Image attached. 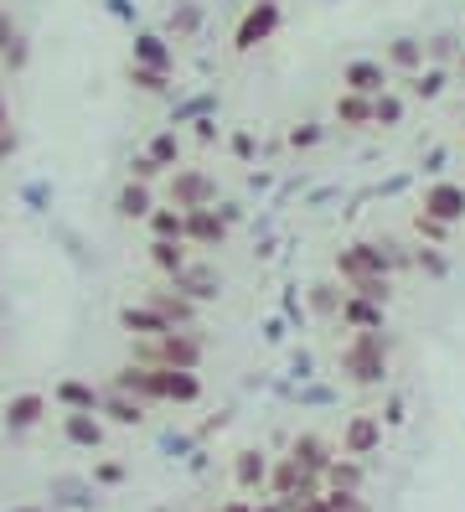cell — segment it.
Segmentation results:
<instances>
[{
    "label": "cell",
    "instance_id": "41",
    "mask_svg": "<svg viewBox=\"0 0 465 512\" xmlns=\"http://www.w3.org/2000/svg\"><path fill=\"white\" fill-rule=\"evenodd\" d=\"M0 52H11V21H0Z\"/></svg>",
    "mask_w": 465,
    "mask_h": 512
},
{
    "label": "cell",
    "instance_id": "12",
    "mask_svg": "<svg viewBox=\"0 0 465 512\" xmlns=\"http://www.w3.org/2000/svg\"><path fill=\"white\" fill-rule=\"evenodd\" d=\"M135 68H150V73H176V47L166 37H155V32H140L135 37Z\"/></svg>",
    "mask_w": 465,
    "mask_h": 512
},
{
    "label": "cell",
    "instance_id": "23",
    "mask_svg": "<svg viewBox=\"0 0 465 512\" xmlns=\"http://www.w3.org/2000/svg\"><path fill=\"white\" fill-rule=\"evenodd\" d=\"M145 223H150V238H171V244H186V213H181V207H155Z\"/></svg>",
    "mask_w": 465,
    "mask_h": 512
},
{
    "label": "cell",
    "instance_id": "35",
    "mask_svg": "<svg viewBox=\"0 0 465 512\" xmlns=\"http://www.w3.org/2000/svg\"><path fill=\"white\" fill-rule=\"evenodd\" d=\"M130 78H135V83L145 88V94H161V88L171 83L166 73H150V68H135V63H130Z\"/></svg>",
    "mask_w": 465,
    "mask_h": 512
},
{
    "label": "cell",
    "instance_id": "4",
    "mask_svg": "<svg viewBox=\"0 0 465 512\" xmlns=\"http://www.w3.org/2000/svg\"><path fill=\"white\" fill-rule=\"evenodd\" d=\"M171 207L181 213H197V207H217V182L197 166H176L171 171Z\"/></svg>",
    "mask_w": 465,
    "mask_h": 512
},
{
    "label": "cell",
    "instance_id": "44",
    "mask_svg": "<svg viewBox=\"0 0 465 512\" xmlns=\"http://www.w3.org/2000/svg\"><path fill=\"white\" fill-rule=\"evenodd\" d=\"M16 512H42V507H16Z\"/></svg>",
    "mask_w": 465,
    "mask_h": 512
},
{
    "label": "cell",
    "instance_id": "42",
    "mask_svg": "<svg viewBox=\"0 0 465 512\" xmlns=\"http://www.w3.org/2000/svg\"><path fill=\"white\" fill-rule=\"evenodd\" d=\"M223 512H254V502H233V507H223Z\"/></svg>",
    "mask_w": 465,
    "mask_h": 512
},
{
    "label": "cell",
    "instance_id": "18",
    "mask_svg": "<svg viewBox=\"0 0 465 512\" xmlns=\"http://www.w3.org/2000/svg\"><path fill=\"white\" fill-rule=\"evenodd\" d=\"M326 492H362V481H367V471H362V461L357 456H341L336 450V461L326 466Z\"/></svg>",
    "mask_w": 465,
    "mask_h": 512
},
{
    "label": "cell",
    "instance_id": "15",
    "mask_svg": "<svg viewBox=\"0 0 465 512\" xmlns=\"http://www.w3.org/2000/svg\"><path fill=\"white\" fill-rule=\"evenodd\" d=\"M233 481H238V492H264L269 487V456L264 450H238L233 456Z\"/></svg>",
    "mask_w": 465,
    "mask_h": 512
},
{
    "label": "cell",
    "instance_id": "30",
    "mask_svg": "<svg viewBox=\"0 0 465 512\" xmlns=\"http://www.w3.org/2000/svg\"><path fill=\"white\" fill-rule=\"evenodd\" d=\"M414 269H419V275H429V280H445V275H450V259L440 254V244H419Z\"/></svg>",
    "mask_w": 465,
    "mask_h": 512
},
{
    "label": "cell",
    "instance_id": "20",
    "mask_svg": "<svg viewBox=\"0 0 465 512\" xmlns=\"http://www.w3.org/2000/svg\"><path fill=\"white\" fill-rule=\"evenodd\" d=\"M186 249H192V244H171V238H150V264L161 269L166 280H176L181 269L192 264V259H186Z\"/></svg>",
    "mask_w": 465,
    "mask_h": 512
},
{
    "label": "cell",
    "instance_id": "27",
    "mask_svg": "<svg viewBox=\"0 0 465 512\" xmlns=\"http://www.w3.org/2000/svg\"><path fill=\"white\" fill-rule=\"evenodd\" d=\"M119 213L124 218H150L155 213V197H150V182H130L119 192Z\"/></svg>",
    "mask_w": 465,
    "mask_h": 512
},
{
    "label": "cell",
    "instance_id": "13",
    "mask_svg": "<svg viewBox=\"0 0 465 512\" xmlns=\"http://www.w3.org/2000/svg\"><path fill=\"white\" fill-rule=\"evenodd\" d=\"M171 285H176L186 300H217V295H223V280H217L212 264H186Z\"/></svg>",
    "mask_w": 465,
    "mask_h": 512
},
{
    "label": "cell",
    "instance_id": "14",
    "mask_svg": "<svg viewBox=\"0 0 465 512\" xmlns=\"http://www.w3.org/2000/svg\"><path fill=\"white\" fill-rule=\"evenodd\" d=\"M331 119L341 130H372V99L367 94H352V88H341L336 104H331Z\"/></svg>",
    "mask_w": 465,
    "mask_h": 512
},
{
    "label": "cell",
    "instance_id": "40",
    "mask_svg": "<svg viewBox=\"0 0 465 512\" xmlns=\"http://www.w3.org/2000/svg\"><path fill=\"white\" fill-rule=\"evenodd\" d=\"M233 150H238V156L248 161V156H254V140H248V135H233Z\"/></svg>",
    "mask_w": 465,
    "mask_h": 512
},
{
    "label": "cell",
    "instance_id": "16",
    "mask_svg": "<svg viewBox=\"0 0 465 512\" xmlns=\"http://www.w3.org/2000/svg\"><path fill=\"white\" fill-rule=\"evenodd\" d=\"M383 63H388V73L398 68L403 78L419 73V68H424V42H419V37H393V42L383 47Z\"/></svg>",
    "mask_w": 465,
    "mask_h": 512
},
{
    "label": "cell",
    "instance_id": "38",
    "mask_svg": "<svg viewBox=\"0 0 465 512\" xmlns=\"http://www.w3.org/2000/svg\"><path fill=\"white\" fill-rule=\"evenodd\" d=\"M383 425H403V399H388V409H383Z\"/></svg>",
    "mask_w": 465,
    "mask_h": 512
},
{
    "label": "cell",
    "instance_id": "5",
    "mask_svg": "<svg viewBox=\"0 0 465 512\" xmlns=\"http://www.w3.org/2000/svg\"><path fill=\"white\" fill-rule=\"evenodd\" d=\"M341 456H357V461H367V456H378L383 450V414H352L347 425H341Z\"/></svg>",
    "mask_w": 465,
    "mask_h": 512
},
{
    "label": "cell",
    "instance_id": "36",
    "mask_svg": "<svg viewBox=\"0 0 465 512\" xmlns=\"http://www.w3.org/2000/svg\"><path fill=\"white\" fill-rule=\"evenodd\" d=\"M316 140H321V125H295V130H290V145H295V150H310Z\"/></svg>",
    "mask_w": 465,
    "mask_h": 512
},
{
    "label": "cell",
    "instance_id": "21",
    "mask_svg": "<svg viewBox=\"0 0 465 512\" xmlns=\"http://www.w3.org/2000/svg\"><path fill=\"white\" fill-rule=\"evenodd\" d=\"M62 430H68L73 445H104V425L93 419V409H73V414H62Z\"/></svg>",
    "mask_w": 465,
    "mask_h": 512
},
{
    "label": "cell",
    "instance_id": "1",
    "mask_svg": "<svg viewBox=\"0 0 465 512\" xmlns=\"http://www.w3.org/2000/svg\"><path fill=\"white\" fill-rule=\"evenodd\" d=\"M388 331H352L341 342V378L357 388H378L388 378Z\"/></svg>",
    "mask_w": 465,
    "mask_h": 512
},
{
    "label": "cell",
    "instance_id": "34",
    "mask_svg": "<svg viewBox=\"0 0 465 512\" xmlns=\"http://www.w3.org/2000/svg\"><path fill=\"white\" fill-rule=\"evenodd\" d=\"M326 502H331V512H367L362 492H326Z\"/></svg>",
    "mask_w": 465,
    "mask_h": 512
},
{
    "label": "cell",
    "instance_id": "17",
    "mask_svg": "<svg viewBox=\"0 0 465 512\" xmlns=\"http://www.w3.org/2000/svg\"><path fill=\"white\" fill-rule=\"evenodd\" d=\"M119 326H124V331H135V337H145V342H150V337H161V331H171V321L155 311L150 300H145V306H124V311H119Z\"/></svg>",
    "mask_w": 465,
    "mask_h": 512
},
{
    "label": "cell",
    "instance_id": "29",
    "mask_svg": "<svg viewBox=\"0 0 465 512\" xmlns=\"http://www.w3.org/2000/svg\"><path fill=\"white\" fill-rule=\"evenodd\" d=\"M145 156H150L155 166H161V171H176V161H181V140H176V130H166V135H155V140H150V150H145Z\"/></svg>",
    "mask_w": 465,
    "mask_h": 512
},
{
    "label": "cell",
    "instance_id": "2",
    "mask_svg": "<svg viewBox=\"0 0 465 512\" xmlns=\"http://www.w3.org/2000/svg\"><path fill=\"white\" fill-rule=\"evenodd\" d=\"M403 264H414V254H398V244H372V238H362V244H347L336 254V275H341V285H352L367 275H393Z\"/></svg>",
    "mask_w": 465,
    "mask_h": 512
},
{
    "label": "cell",
    "instance_id": "32",
    "mask_svg": "<svg viewBox=\"0 0 465 512\" xmlns=\"http://www.w3.org/2000/svg\"><path fill=\"white\" fill-rule=\"evenodd\" d=\"M341 300H347V290H336V285H310V306H316L321 316H341Z\"/></svg>",
    "mask_w": 465,
    "mask_h": 512
},
{
    "label": "cell",
    "instance_id": "9",
    "mask_svg": "<svg viewBox=\"0 0 465 512\" xmlns=\"http://www.w3.org/2000/svg\"><path fill=\"white\" fill-rule=\"evenodd\" d=\"M186 244H192V249H223L228 244V218L217 213V207H197V213H186Z\"/></svg>",
    "mask_w": 465,
    "mask_h": 512
},
{
    "label": "cell",
    "instance_id": "33",
    "mask_svg": "<svg viewBox=\"0 0 465 512\" xmlns=\"http://www.w3.org/2000/svg\"><path fill=\"white\" fill-rule=\"evenodd\" d=\"M414 233L424 238V244H445V238H450V223L429 218V213H414Z\"/></svg>",
    "mask_w": 465,
    "mask_h": 512
},
{
    "label": "cell",
    "instance_id": "7",
    "mask_svg": "<svg viewBox=\"0 0 465 512\" xmlns=\"http://www.w3.org/2000/svg\"><path fill=\"white\" fill-rule=\"evenodd\" d=\"M274 32H279V6H264V0H254V6L243 11L238 32H233V52H254V47L274 42Z\"/></svg>",
    "mask_w": 465,
    "mask_h": 512
},
{
    "label": "cell",
    "instance_id": "39",
    "mask_svg": "<svg viewBox=\"0 0 465 512\" xmlns=\"http://www.w3.org/2000/svg\"><path fill=\"white\" fill-rule=\"evenodd\" d=\"M295 512H331V502H326V492H321V497H305Z\"/></svg>",
    "mask_w": 465,
    "mask_h": 512
},
{
    "label": "cell",
    "instance_id": "26",
    "mask_svg": "<svg viewBox=\"0 0 465 512\" xmlns=\"http://www.w3.org/2000/svg\"><path fill=\"white\" fill-rule=\"evenodd\" d=\"M403 83H409V94H414V99H440V94H445V83H450V73H445V68H419V73H409Z\"/></svg>",
    "mask_w": 465,
    "mask_h": 512
},
{
    "label": "cell",
    "instance_id": "22",
    "mask_svg": "<svg viewBox=\"0 0 465 512\" xmlns=\"http://www.w3.org/2000/svg\"><path fill=\"white\" fill-rule=\"evenodd\" d=\"M42 414H47V399L42 394H16L6 404V430H31Z\"/></svg>",
    "mask_w": 465,
    "mask_h": 512
},
{
    "label": "cell",
    "instance_id": "8",
    "mask_svg": "<svg viewBox=\"0 0 465 512\" xmlns=\"http://www.w3.org/2000/svg\"><path fill=\"white\" fill-rule=\"evenodd\" d=\"M341 88H352V94H367V99H378L393 88V73L383 57H352L347 68H341Z\"/></svg>",
    "mask_w": 465,
    "mask_h": 512
},
{
    "label": "cell",
    "instance_id": "24",
    "mask_svg": "<svg viewBox=\"0 0 465 512\" xmlns=\"http://www.w3.org/2000/svg\"><path fill=\"white\" fill-rule=\"evenodd\" d=\"M109 419H114V425H140V419H145V399H135V394H124V388H114V394L99 404Z\"/></svg>",
    "mask_w": 465,
    "mask_h": 512
},
{
    "label": "cell",
    "instance_id": "3",
    "mask_svg": "<svg viewBox=\"0 0 465 512\" xmlns=\"http://www.w3.org/2000/svg\"><path fill=\"white\" fill-rule=\"evenodd\" d=\"M202 337L192 326H171V331H161V337H150V347H135V357L140 363H150V368H186V373H197L202 368Z\"/></svg>",
    "mask_w": 465,
    "mask_h": 512
},
{
    "label": "cell",
    "instance_id": "37",
    "mask_svg": "<svg viewBox=\"0 0 465 512\" xmlns=\"http://www.w3.org/2000/svg\"><path fill=\"white\" fill-rule=\"evenodd\" d=\"M130 171H135V182H150V176H161V166H155L150 156H135V166H130Z\"/></svg>",
    "mask_w": 465,
    "mask_h": 512
},
{
    "label": "cell",
    "instance_id": "45",
    "mask_svg": "<svg viewBox=\"0 0 465 512\" xmlns=\"http://www.w3.org/2000/svg\"><path fill=\"white\" fill-rule=\"evenodd\" d=\"M264 6H279V0H264Z\"/></svg>",
    "mask_w": 465,
    "mask_h": 512
},
{
    "label": "cell",
    "instance_id": "11",
    "mask_svg": "<svg viewBox=\"0 0 465 512\" xmlns=\"http://www.w3.org/2000/svg\"><path fill=\"white\" fill-rule=\"evenodd\" d=\"M383 316H388V306L383 300H367V295H352L347 290V300H341V326L347 331H383Z\"/></svg>",
    "mask_w": 465,
    "mask_h": 512
},
{
    "label": "cell",
    "instance_id": "43",
    "mask_svg": "<svg viewBox=\"0 0 465 512\" xmlns=\"http://www.w3.org/2000/svg\"><path fill=\"white\" fill-rule=\"evenodd\" d=\"M0 130H6V99H0Z\"/></svg>",
    "mask_w": 465,
    "mask_h": 512
},
{
    "label": "cell",
    "instance_id": "25",
    "mask_svg": "<svg viewBox=\"0 0 465 512\" xmlns=\"http://www.w3.org/2000/svg\"><path fill=\"white\" fill-rule=\"evenodd\" d=\"M57 404L62 409H93V414H99V394H93V383H78V378H62L57 383Z\"/></svg>",
    "mask_w": 465,
    "mask_h": 512
},
{
    "label": "cell",
    "instance_id": "28",
    "mask_svg": "<svg viewBox=\"0 0 465 512\" xmlns=\"http://www.w3.org/2000/svg\"><path fill=\"white\" fill-rule=\"evenodd\" d=\"M372 125H378V130H398L403 125V99L393 94V88L372 99Z\"/></svg>",
    "mask_w": 465,
    "mask_h": 512
},
{
    "label": "cell",
    "instance_id": "31",
    "mask_svg": "<svg viewBox=\"0 0 465 512\" xmlns=\"http://www.w3.org/2000/svg\"><path fill=\"white\" fill-rule=\"evenodd\" d=\"M347 290L367 295V300H383V306H388V300H393V275H367V280H352Z\"/></svg>",
    "mask_w": 465,
    "mask_h": 512
},
{
    "label": "cell",
    "instance_id": "6",
    "mask_svg": "<svg viewBox=\"0 0 465 512\" xmlns=\"http://www.w3.org/2000/svg\"><path fill=\"white\" fill-rule=\"evenodd\" d=\"M419 213L440 218V223H465V182H450V176H440V182H429L424 197H419Z\"/></svg>",
    "mask_w": 465,
    "mask_h": 512
},
{
    "label": "cell",
    "instance_id": "19",
    "mask_svg": "<svg viewBox=\"0 0 465 512\" xmlns=\"http://www.w3.org/2000/svg\"><path fill=\"white\" fill-rule=\"evenodd\" d=\"M150 306L161 311L171 326H192V321H197V300H186L176 285H171V290H155V295H150Z\"/></svg>",
    "mask_w": 465,
    "mask_h": 512
},
{
    "label": "cell",
    "instance_id": "10",
    "mask_svg": "<svg viewBox=\"0 0 465 512\" xmlns=\"http://www.w3.org/2000/svg\"><path fill=\"white\" fill-rule=\"evenodd\" d=\"M290 461H295L300 471H310V476H326V466L336 461V445H331L326 435H316V430H305V435L290 440Z\"/></svg>",
    "mask_w": 465,
    "mask_h": 512
}]
</instances>
